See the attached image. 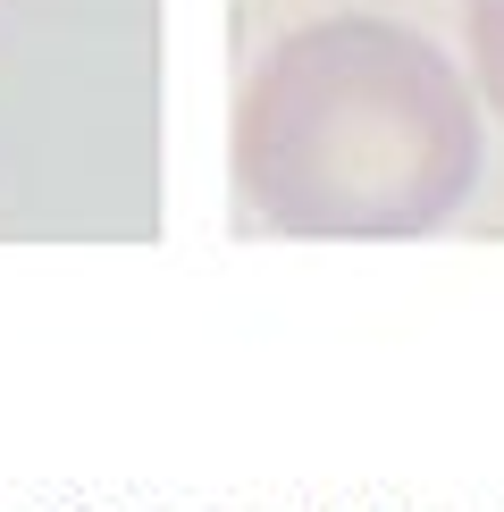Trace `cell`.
Listing matches in <instances>:
<instances>
[{"label":"cell","instance_id":"1","mask_svg":"<svg viewBox=\"0 0 504 512\" xmlns=\"http://www.w3.org/2000/svg\"><path fill=\"white\" fill-rule=\"evenodd\" d=\"M488 110L404 17H320L261 51L227 118L236 227L387 244L446 227L479 185Z\"/></svg>","mask_w":504,"mask_h":512},{"label":"cell","instance_id":"2","mask_svg":"<svg viewBox=\"0 0 504 512\" xmlns=\"http://www.w3.org/2000/svg\"><path fill=\"white\" fill-rule=\"evenodd\" d=\"M462 59H471V93L479 110L504 126V0H462Z\"/></svg>","mask_w":504,"mask_h":512}]
</instances>
